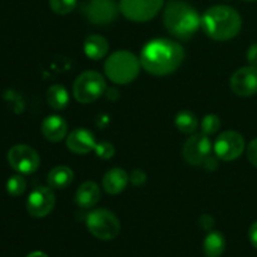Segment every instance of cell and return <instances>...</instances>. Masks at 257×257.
Segmentation results:
<instances>
[{"label":"cell","mask_w":257,"mask_h":257,"mask_svg":"<svg viewBox=\"0 0 257 257\" xmlns=\"http://www.w3.org/2000/svg\"><path fill=\"white\" fill-rule=\"evenodd\" d=\"M100 198V190L98 185L93 181H87V182L82 183L80 187L78 188L75 192L74 201L77 206L80 208H92L98 203Z\"/></svg>","instance_id":"2e32d148"},{"label":"cell","mask_w":257,"mask_h":257,"mask_svg":"<svg viewBox=\"0 0 257 257\" xmlns=\"http://www.w3.org/2000/svg\"><path fill=\"white\" fill-rule=\"evenodd\" d=\"M212 152V145L208 136L203 133L193 135L183 146V158L191 166H202Z\"/></svg>","instance_id":"8fae6325"},{"label":"cell","mask_w":257,"mask_h":257,"mask_svg":"<svg viewBox=\"0 0 257 257\" xmlns=\"http://www.w3.org/2000/svg\"><path fill=\"white\" fill-rule=\"evenodd\" d=\"M163 23L173 37L187 40L201 27V17L187 3L172 0L166 5Z\"/></svg>","instance_id":"3957f363"},{"label":"cell","mask_w":257,"mask_h":257,"mask_svg":"<svg viewBox=\"0 0 257 257\" xmlns=\"http://www.w3.org/2000/svg\"><path fill=\"white\" fill-rule=\"evenodd\" d=\"M74 173L67 166H58L48 173V185L54 190H64L73 182Z\"/></svg>","instance_id":"d6986e66"},{"label":"cell","mask_w":257,"mask_h":257,"mask_svg":"<svg viewBox=\"0 0 257 257\" xmlns=\"http://www.w3.org/2000/svg\"><path fill=\"white\" fill-rule=\"evenodd\" d=\"M185 59V50L178 43L168 39H155L145 45L140 62L152 75L163 77L177 70Z\"/></svg>","instance_id":"6da1fadb"},{"label":"cell","mask_w":257,"mask_h":257,"mask_svg":"<svg viewBox=\"0 0 257 257\" xmlns=\"http://www.w3.org/2000/svg\"><path fill=\"white\" fill-rule=\"evenodd\" d=\"M165 0H120L119 10L132 22H148L162 9Z\"/></svg>","instance_id":"ba28073f"},{"label":"cell","mask_w":257,"mask_h":257,"mask_svg":"<svg viewBox=\"0 0 257 257\" xmlns=\"http://www.w3.org/2000/svg\"><path fill=\"white\" fill-rule=\"evenodd\" d=\"M146 178H147V176H146V173L142 170H135L131 173L130 181L135 186H141L146 182Z\"/></svg>","instance_id":"4316f807"},{"label":"cell","mask_w":257,"mask_h":257,"mask_svg":"<svg viewBox=\"0 0 257 257\" xmlns=\"http://www.w3.org/2000/svg\"><path fill=\"white\" fill-rule=\"evenodd\" d=\"M141 62L133 53L119 50L109 55L104 64L107 78L115 84H128L140 74Z\"/></svg>","instance_id":"277c9868"},{"label":"cell","mask_w":257,"mask_h":257,"mask_svg":"<svg viewBox=\"0 0 257 257\" xmlns=\"http://www.w3.org/2000/svg\"><path fill=\"white\" fill-rule=\"evenodd\" d=\"M78 0H49L50 9L59 15H67L77 8Z\"/></svg>","instance_id":"cb8c5ba5"},{"label":"cell","mask_w":257,"mask_h":257,"mask_svg":"<svg viewBox=\"0 0 257 257\" xmlns=\"http://www.w3.org/2000/svg\"><path fill=\"white\" fill-rule=\"evenodd\" d=\"M68 132L67 122L60 115H49L42 123V133L49 142H60Z\"/></svg>","instance_id":"9a60e30c"},{"label":"cell","mask_w":257,"mask_h":257,"mask_svg":"<svg viewBox=\"0 0 257 257\" xmlns=\"http://www.w3.org/2000/svg\"><path fill=\"white\" fill-rule=\"evenodd\" d=\"M27 257H48V256L45 255L44 252H42V251H34V252L29 253Z\"/></svg>","instance_id":"d6a6232c"},{"label":"cell","mask_w":257,"mask_h":257,"mask_svg":"<svg viewBox=\"0 0 257 257\" xmlns=\"http://www.w3.org/2000/svg\"><path fill=\"white\" fill-rule=\"evenodd\" d=\"M128 182H130V177H128L127 172L122 168H112L108 171L104 175L102 181L103 188L109 195H118V193L123 192L127 187Z\"/></svg>","instance_id":"e0dca14e"},{"label":"cell","mask_w":257,"mask_h":257,"mask_svg":"<svg viewBox=\"0 0 257 257\" xmlns=\"http://www.w3.org/2000/svg\"><path fill=\"white\" fill-rule=\"evenodd\" d=\"M107 89V83L100 73L88 70L82 73L73 84V95L79 103L95 102Z\"/></svg>","instance_id":"8992f818"},{"label":"cell","mask_w":257,"mask_h":257,"mask_svg":"<svg viewBox=\"0 0 257 257\" xmlns=\"http://www.w3.org/2000/svg\"><path fill=\"white\" fill-rule=\"evenodd\" d=\"M55 206V196L52 188L40 186L32 191L27 201V210L32 217L43 218L49 215Z\"/></svg>","instance_id":"7c38bea8"},{"label":"cell","mask_w":257,"mask_h":257,"mask_svg":"<svg viewBox=\"0 0 257 257\" xmlns=\"http://www.w3.org/2000/svg\"><path fill=\"white\" fill-rule=\"evenodd\" d=\"M87 227L94 237L110 241L120 232V222L117 216L105 208H97L87 216Z\"/></svg>","instance_id":"5b68a950"},{"label":"cell","mask_w":257,"mask_h":257,"mask_svg":"<svg viewBox=\"0 0 257 257\" xmlns=\"http://www.w3.org/2000/svg\"><path fill=\"white\" fill-rule=\"evenodd\" d=\"M221 127L220 118L216 114H207L203 117L202 122H201V128H202V133L206 136L215 135Z\"/></svg>","instance_id":"d4e9b609"},{"label":"cell","mask_w":257,"mask_h":257,"mask_svg":"<svg viewBox=\"0 0 257 257\" xmlns=\"http://www.w3.org/2000/svg\"><path fill=\"white\" fill-rule=\"evenodd\" d=\"M226 248V240L217 231L210 232L203 241V252L206 257H220Z\"/></svg>","instance_id":"ffe728a7"},{"label":"cell","mask_w":257,"mask_h":257,"mask_svg":"<svg viewBox=\"0 0 257 257\" xmlns=\"http://www.w3.org/2000/svg\"><path fill=\"white\" fill-rule=\"evenodd\" d=\"M203 166H205V168L207 171H215L216 168L218 167L217 156H216V157H213V156H210V157H208L207 160L203 162Z\"/></svg>","instance_id":"4dcf8cb0"},{"label":"cell","mask_w":257,"mask_h":257,"mask_svg":"<svg viewBox=\"0 0 257 257\" xmlns=\"http://www.w3.org/2000/svg\"><path fill=\"white\" fill-rule=\"evenodd\" d=\"M97 142L95 137L90 131L85 128H77L72 131L67 137V147L77 155H85L90 151H94Z\"/></svg>","instance_id":"5bb4252c"},{"label":"cell","mask_w":257,"mask_h":257,"mask_svg":"<svg viewBox=\"0 0 257 257\" xmlns=\"http://www.w3.org/2000/svg\"><path fill=\"white\" fill-rule=\"evenodd\" d=\"M231 89L240 97H251L257 93V67L248 65L236 70L230 80Z\"/></svg>","instance_id":"4fadbf2b"},{"label":"cell","mask_w":257,"mask_h":257,"mask_svg":"<svg viewBox=\"0 0 257 257\" xmlns=\"http://www.w3.org/2000/svg\"><path fill=\"white\" fill-rule=\"evenodd\" d=\"M242 19L237 10L227 5H215L201 17V28L208 38L218 42L231 40L241 32Z\"/></svg>","instance_id":"7a4b0ae2"},{"label":"cell","mask_w":257,"mask_h":257,"mask_svg":"<svg viewBox=\"0 0 257 257\" xmlns=\"http://www.w3.org/2000/svg\"><path fill=\"white\" fill-rule=\"evenodd\" d=\"M213 150L218 160L235 161L245 150V140L235 131H226L217 137Z\"/></svg>","instance_id":"30bf717a"},{"label":"cell","mask_w":257,"mask_h":257,"mask_svg":"<svg viewBox=\"0 0 257 257\" xmlns=\"http://www.w3.org/2000/svg\"><path fill=\"white\" fill-rule=\"evenodd\" d=\"M10 167L22 175H32L39 168L40 157L37 151L27 145H17L8 152Z\"/></svg>","instance_id":"9c48e42d"},{"label":"cell","mask_w":257,"mask_h":257,"mask_svg":"<svg viewBox=\"0 0 257 257\" xmlns=\"http://www.w3.org/2000/svg\"><path fill=\"white\" fill-rule=\"evenodd\" d=\"M246 2H257V0H246Z\"/></svg>","instance_id":"836d02e7"},{"label":"cell","mask_w":257,"mask_h":257,"mask_svg":"<svg viewBox=\"0 0 257 257\" xmlns=\"http://www.w3.org/2000/svg\"><path fill=\"white\" fill-rule=\"evenodd\" d=\"M247 60L251 65L257 67V43L252 44L247 50Z\"/></svg>","instance_id":"f546056e"},{"label":"cell","mask_w":257,"mask_h":257,"mask_svg":"<svg viewBox=\"0 0 257 257\" xmlns=\"http://www.w3.org/2000/svg\"><path fill=\"white\" fill-rule=\"evenodd\" d=\"M176 127L180 132L185 133V135H190L193 133L198 127V119L191 110H181L176 115Z\"/></svg>","instance_id":"7402d4cb"},{"label":"cell","mask_w":257,"mask_h":257,"mask_svg":"<svg viewBox=\"0 0 257 257\" xmlns=\"http://www.w3.org/2000/svg\"><path fill=\"white\" fill-rule=\"evenodd\" d=\"M47 100L53 109L63 110L69 104V93L63 85L54 84L48 89Z\"/></svg>","instance_id":"44dd1931"},{"label":"cell","mask_w":257,"mask_h":257,"mask_svg":"<svg viewBox=\"0 0 257 257\" xmlns=\"http://www.w3.org/2000/svg\"><path fill=\"white\" fill-rule=\"evenodd\" d=\"M80 10L92 24L105 25L117 19L119 5L114 0H87L82 3Z\"/></svg>","instance_id":"52a82bcc"},{"label":"cell","mask_w":257,"mask_h":257,"mask_svg":"<svg viewBox=\"0 0 257 257\" xmlns=\"http://www.w3.org/2000/svg\"><path fill=\"white\" fill-rule=\"evenodd\" d=\"M198 223H200L201 227L205 231H211L215 226V221H213V217L210 215H202L198 220Z\"/></svg>","instance_id":"f1b7e54d"},{"label":"cell","mask_w":257,"mask_h":257,"mask_svg":"<svg viewBox=\"0 0 257 257\" xmlns=\"http://www.w3.org/2000/svg\"><path fill=\"white\" fill-rule=\"evenodd\" d=\"M248 237H250V241L253 247L257 248V221L251 225L250 230H248Z\"/></svg>","instance_id":"1f68e13d"},{"label":"cell","mask_w":257,"mask_h":257,"mask_svg":"<svg viewBox=\"0 0 257 257\" xmlns=\"http://www.w3.org/2000/svg\"><path fill=\"white\" fill-rule=\"evenodd\" d=\"M247 158L257 168V138L252 140L247 147Z\"/></svg>","instance_id":"83f0119b"},{"label":"cell","mask_w":257,"mask_h":257,"mask_svg":"<svg viewBox=\"0 0 257 257\" xmlns=\"http://www.w3.org/2000/svg\"><path fill=\"white\" fill-rule=\"evenodd\" d=\"M109 44L102 35H89L84 42V53L93 60H99L107 55Z\"/></svg>","instance_id":"ac0fdd59"},{"label":"cell","mask_w":257,"mask_h":257,"mask_svg":"<svg viewBox=\"0 0 257 257\" xmlns=\"http://www.w3.org/2000/svg\"><path fill=\"white\" fill-rule=\"evenodd\" d=\"M94 151H95V155H97L100 160H110L115 153L114 147H113L112 143L109 142L97 143Z\"/></svg>","instance_id":"484cf974"},{"label":"cell","mask_w":257,"mask_h":257,"mask_svg":"<svg viewBox=\"0 0 257 257\" xmlns=\"http://www.w3.org/2000/svg\"><path fill=\"white\" fill-rule=\"evenodd\" d=\"M25 188H27V181L23 176L15 175L12 176L9 178V181L7 182V191L10 196L13 197H18V196H22L24 193Z\"/></svg>","instance_id":"603a6c76"}]
</instances>
